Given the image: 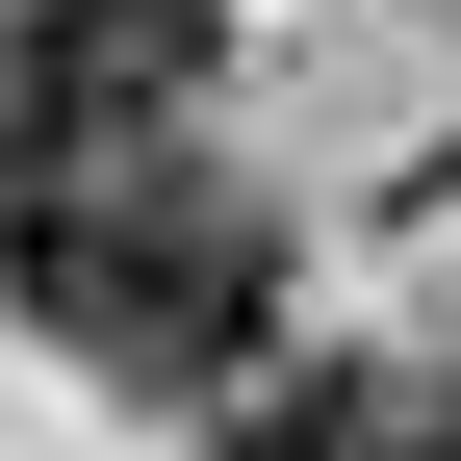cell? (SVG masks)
<instances>
[{
    "instance_id": "cell-1",
    "label": "cell",
    "mask_w": 461,
    "mask_h": 461,
    "mask_svg": "<svg viewBox=\"0 0 461 461\" xmlns=\"http://www.w3.org/2000/svg\"><path fill=\"white\" fill-rule=\"evenodd\" d=\"M0 282H26V333L103 359V384H257V333H282V205L205 180V154H154V129H77L26 205H0Z\"/></svg>"
},
{
    "instance_id": "cell-2",
    "label": "cell",
    "mask_w": 461,
    "mask_h": 461,
    "mask_svg": "<svg viewBox=\"0 0 461 461\" xmlns=\"http://www.w3.org/2000/svg\"><path fill=\"white\" fill-rule=\"evenodd\" d=\"M230 411V384H205ZM230 461H461V384L436 359H282L257 411H230Z\"/></svg>"
}]
</instances>
